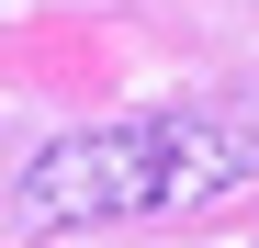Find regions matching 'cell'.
<instances>
[{"label": "cell", "mask_w": 259, "mask_h": 248, "mask_svg": "<svg viewBox=\"0 0 259 248\" xmlns=\"http://www.w3.org/2000/svg\"><path fill=\"white\" fill-rule=\"evenodd\" d=\"M259 170V124H214V113H136V124H91L57 136L23 170V215L34 226H113V215H181L214 203Z\"/></svg>", "instance_id": "1"}]
</instances>
